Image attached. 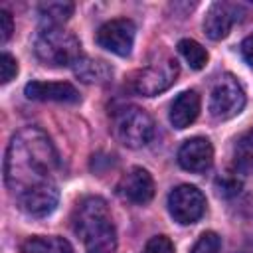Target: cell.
Returning <instances> with one entry per match:
<instances>
[{
  "label": "cell",
  "instance_id": "6da1fadb",
  "mask_svg": "<svg viewBox=\"0 0 253 253\" xmlns=\"http://www.w3.org/2000/svg\"><path fill=\"white\" fill-rule=\"evenodd\" d=\"M55 168L57 152L42 128L24 126L12 136L4 160V178L16 198L38 184L51 182Z\"/></svg>",
  "mask_w": 253,
  "mask_h": 253
},
{
  "label": "cell",
  "instance_id": "7a4b0ae2",
  "mask_svg": "<svg viewBox=\"0 0 253 253\" xmlns=\"http://www.w3.org/2000/svg\"><path fill=\"white\" fill-rule=\"evenodd\" d=\"M73 231L81 237L87 253H115L117 231L109 206L99 196L79 202L73 213Z\"/></svg>",
  "mask_w": 253,
  "mask_h": 253
},
{
  "label": "cell",
  "instance_id": "3957f363",
  "mask_svg": "<svg viewBox=\"0 0 253 253\" xmlns=\"http://www.w3.org/2000/svg\"><path fill=\"white\" fill-rule=\"evenodd\" d=\"M34 51L45 65H75L81 55V43L59 26H45L34 40Z\"/></svg>",
  "mask_w": 253,
  "mask_h": 253
},
{
  "label": "cell",
  "instance_id": "277c9868",
  "mask_svg": "<svg viewBox=\"0 0 253 253\" xmlns=\"http://www.w3.org/2000/svg\"><path fill=\"white\" fill-rule=\"evenodd\" d=\"M111 130L121 144L128 148H140L152 140L154 121L140 107H123L115 111L111 121Z\"/></svg>",
  "mask_w": 253,
  "mask_h": 253
},
{
  "label": "cell",
  "instance_id": "5b68a950",
  "mask_svg": "<svg viewBox=\"0 0 253 253\" xmlns=\"http://www.w3.org/2000/svg\"><path fill=\"white\" fill-rule=\"evenodd\" d=\"M178 73H180V67H178L176 59L164 57L160 61H154L152 65H146L144 69H138L132 75L130 85L138 95L154 97V95L166 91L176 81Z\"/></svg>",
  "mask_w": 253,
  "mask_h": 253
},
{
  "label": "cell",
  "instance_id": "8992f818",
  "mask_svg": "<svg viewBox=\"0 0 253 253\" xmlns=\"http://www.w3.org/2000/svg\"><path fill=\"white\" fill-rule=\"evenodd\" d=\"M245 107V93L239 81L233 75H223L211 89L210 95V113L217 121H227L239 115Z\"/></svg>",
  "mask_w": 253,
  "mask_h": 253
},
{
  "label": "cell",
  "instance_id": "52a82bcc",
  "mask_svg": "<svg viewBox=\"0 0 253 253\" xmlns=\"http://www.w3.org/2000/svg\"><path fill=\"white\" fill-rule=\"evenodd\" d=\"M168 211L182 225L196 223L206 211V196L196 186H176L168 196Z\"/></svg>",
  "mask_w": 253,
  "mask_h": 253
},
{
  "label": "cell",
  "instance_id": "ba28073f",
  "mask_svg": "<svg viewBox=\"0 0 253 253\" xmlns=\"http://www.w3.org/2000/svg\"><path fill=\"white\" fill-rule=\"evenodd\" d=\"M134 34H136V28H134V24L130 20L117 18V20L105 22L99 28V32H97V43L101 47H105L107 51L125 57L132 49Z\"/></svg>",
  "mask_w": 253,
  "mask_h": 253
},
{
  "label": "cell",
  "instance_id": "9c48e42d",
  "mask_svg": "<svg viewBox=\"0 0 253 253\" xmlns=\"http://www.w3.org/2000/svg\"><path fill=\"white\" fill-rule=\"evenodd\" d=\"M57 200H59V192H57V186L53 182L38 184V186L30 188L18 196L20 208L26 213L36 215V217H43V215L51 213L57 206Z\"/></svg>",
  "mask_w": 253,
  "mask_h": 253
},
{
  "label": "cell",
  "instance_id": "30bf717a",
  "mask_svg": "<svg viewBox=\"0 0 253 253\" xmlns=\"http://www.w3.org/2000/svg\"><path fill=\"white\" fill-rule=\"evenodd\" d=\"M213 162V146L204 136L188 138L178 150V164L188 172H204Z\"/></svg>",
  "mask_w": 253,
  "mask_h": 253
},
{
  "label": "cell",
  "instance_id": "8fae6325",
  "mask_svg": "<svg viewBox=\"0 0 253 253\" xmlns=\"http://www.w3.org/2000/svg\"><path fill=\"white\" fill-rule=\"evenodd\" d=\"M119 194L132 204H146L154 196V180L144 168H130L119 182Z\"/></svg>",
  "mask_w": 253,
  "mask_h": 253
},
{
  "label": "cell",
  "instance_id": "7c38bea8",
  "mask_svg": "<svg viewBox=\"0 0 253 253\" xmlns=\"http://www.w3.org/2000/svg\"><path fill=\"white\" fill-rule=\"evenodd\" d=\"M24 93L32 101H57V103L79 101L77 89L65 81H32L26 85Z\"/></svg>",
  "mask_w": 253,
  "mask_h": 253
},
{
  "label": "cell",
  "instance_id": "4fadbf2b",
  "mask_svg": "<svg viewBox=\"0 0 253 253\" xmlns=\"http://www.w3.org/2000/svg\"><path fill=\"white\" fill-rule=\"evenodd\" d=\"M235 12H237V8L231 4H225V2L211 4L206 14V20H204L206 36L210 40H223L229 34L233 22L237 20Z\"/></svg>",
  "mask_w": 253,
  "mask_h": 253
},
{
  "label": "cell",
  "instance_id": "5bb4252c",
  "mask_svg": "<svg viewBox=\"0 0 253 253\" xmlns=\"http://www.w3.org/2000/svg\"><path fill=\"white\" fill-rule=\"evenodd\" d=\"M198 113L200 95L196 91H184L170 105V123L174 125V128H186L198 119Z\"/></svg>",
  "mask_w": 253,
  "mask_h": 253
},
{
  "label": "cell",
  "instance_id": "9a60e30c",
  "mask_svg": "<svg viewBox=\"0 0 253 253\" xmlns=\"http://www.w3.org/2000/svg\"><path fill=\"white\" fill-rule=\"evenodd\" d=\"M73 71H75V75L83 83H105L113 75V69L109 67L107 61H103V59H91V57H81L73 65Z\"/></svg>",
  "mask_w": 253,
  "mask_h": 253
},
{
  "label": "cell",
  "instance_id": "2e32d148",
  "mask_svg": "<svg viewBox=\"0 0 253 253\" xmlns=\"http://www.w3.org/2000/svg\"><path fill=\"white\" fill-rule=\"evenodd\" d=\"M22 253H73V247L67 239L57 235H51V237L34 235L24 241Z\"/></svg>",
  "mask_w": 253,
  "mask_h": 253
},
{
  "label": "cell",
  "instance_id": "e0dca14e",
  "mask_svg": "<svg viewBox=\"0 0 253 253\" xmlns=\"http://www.w3.org/2000/svg\"><path fill=\"white\" fill-rule=\"evenodd\" d=\"M233 162L241 174H253V128L237 138L233 148Z\"/></svg>",
  "mask_w": 253,
  "mask_h": 253
},
{
  "label": "cell",
  "instance_id": "ac0fdd59",
  "mask_svg": "<svg viewBox=\"0 0 253 253\" xmlns=\"http://www.w3.org/2000/svg\"><path fill=\"white\" fill-rule=\"evenodd\" d=\"M73 8H75L73 2H43L40 4L38 12L47 26H59L61 22L69 20V16L73 14Z\"/></svg>",
  "mask_w": 253,
  "mask_h": 253
},
{
  "label": "cell",
  "instance_id": "d6986e66",
  "mask_svg": "<svg viewBox=\"0 0 253 253\" xmlns=\"http://www.w3.org/2000/svg\"><path fill=\"white\" fill-rule=\"evenodd\" d=\"M178 51L182 53V57L188 61L192 69H202L208 63V51L196 40H180Z\"/></svg>",
  "mask_w": 253,
  "mask_h": 253
},
{
  "label": "cell",
  "instance_id": "ffe728a7",
  "mask_svg": "<svg viewBox=\"0 0 253 253\" xmlns=\"http://www.w3.org/2000/svg\"><path fill=\"white\" fill-rule=\"evenodd\" d=\"M215 190L219 196L223 198H231V196H237L239 190H241V180L231 174V172H223L215 178Z\"/></svg>",
  "mask_w": 253,
  "mask_h": 253
},
{
  "label": "cell",
  "instance_id": "44dd1931",
  "mask_svg": "<svg viewBox=\"0 0 253 253\" xmlns=\"http://www.w3.org/2000/svg\"><path fill=\"white\" fill-rule=\"evenodd\" d=\"M219 245H221L219 235L215 231H206L196 241L192 253H219Z\"/></svg>",
  "mask_w": 253,
  "mask_h": 253
},
{
  "label": "cell",
  "instance_id": "7402d4cb",
  "mask_svg": "<svg viewBox=\"0 0 253 253\" xmlns=\"http://www.w3.org/2000/svg\"><path fill=\"white\" fill-rule=\"evenodd\" d=\"M142 253H174V245L166 235H154L146 241Z\"/></svg>",
  "mask_w": 253,
  "mask_h": 253
},
{
  "label": "cell",
  "instance_id": "603a6c76",
  "mask_svg": "<svg viewBox=\"0 0 253 253\" xmlns=\"http://www.w3.org/2000/svg\"><path fill=\"white\" fill-rule=\"evenodd\" d=\"M18 73V61L10 55V53H2L0 55V81L8 83L10 79H14Z\"/></svg>",
  "mask_w": 253,
  "mask_h": 253
},
{
  "label": "cell",
  "instance_id": "cb8c5ba5",
  "mask_svg": "<svg viewBox=\"0 0 253 253\" xmlns=\"http://www.w3.org/2000/svg\"><path fill=\"white\" fill-rule=\"evenodd\" d=\"M14 32V20H12V14L6 12V10H0V42H8L10 36Z\"/></svg>",
  "mask_w": 253,
  "mask_h": 253
},
{
  "label": "cell",
  "instance_id": "d4e9b609",
  "mask_svg": "<svg viewBox=\"0 0 253 253\" xmlns=\"http://www.w3.org/2000/svg\"><path fill=\"white\" fill-rule=\"evenodd\" d=\"M241 53H243L245 61H247L249 65H253V36H249V38L243 40V43H241Z\"/></svg>",
  "mask_w": 253,
  "mask_h": 253
}]
</instances>
